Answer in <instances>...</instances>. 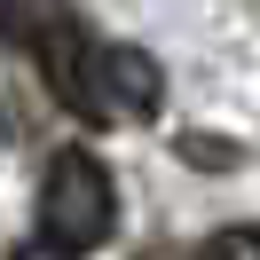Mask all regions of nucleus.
I'll use <instances>...</instances> for the list:
<instances>
[{
	"mask_svg": "<svg viewBox=\"0 0 260 260\" xmlns=\"http://www.w3.org/2000/svg\"><path fill=\"white\" fill-rule=\"evenodd\" d=\"M16 48L40 63L48 95L63 103L79 126H118L111 95H103V48H87V24L71 16L63 0H24V40Z\"/></svg>",
	"mask_w": 260,
	"mask_h": 260,
	"instance_id": "nucleus-1",
	"label": "nucleus"
},
{
	"mask_svg": "<svg viewBox=\"0 0 260 260\" xmlns=\"http://www.w3.org/2000/svg\"><path fill=\"white\" fill-rule=\"evenodd\" d=\"M118 229V189H111V166L95 150H55L48 181H40V237H55L63 252H95L103 237Z\"/></svg>",
	"mask_w": 260,
	"mask_h": 260,
	"instance_id": "nucleus-2",
	"label": "nucleus"
},
{
	"mask_svg": "<svg viewBox=\"0 0 260 260\" xmlns=\"http://www.w3.org/2000/svg\"><path fill=\"white\" fill-rule=\"evenodd\" d=\"M103 95H111V111L158 118L166 111V71H158V55H142V48H103Z\"/></svg>",
	"mask_w": 260,
	"mask_h": 260,
	"instance_id": "nucleus-3",
	"label": "nucleus"
},
{
	"mask_svg": "<svg viewBox=\"0 0 260 260\" xmlns=\"http://www.w3.org/2000/svg\"><path fill=\"white\" fill-rule=\"evenodd\" d=\"M174 158L197 166V174H229V166H244V142H229V134H174Z\"/></svg>",
	"mask_w": 260,
	"mask_h": 260,
	"instance_id": "nucleus-4",
	"label": "nucleus"
},
{
	"mask_svg": "<svg viewBox=\"0 0 260 260\" xmlns=\"http://www.w3.org/2000/svg\"><path fill=\"white\" fill-rule=\"evenodd\" d=\"M205 260H260V229H221L205 244Z\"/></svg>",
	"mask_w": 260,
	"mask_h": 260,
	"instance_id": "nucleus-5",
	"label": "nucleus"
},
{
	"mask_svg": "<svg viewBox=\"0 0 260 260\" xmlns=\"http://www.w3.org/2000/svg\"><path fill=\"white\" fill-rule=\"evenodd\" d=\"M16 260H71V252H63L55 237H24V244H16Z\"/></svg>",
	"mask_w": 260,
	"mask_h": 260,
	"instance_id": "nucleus-6",
	"label": "nucleus"
}]
</instances>
